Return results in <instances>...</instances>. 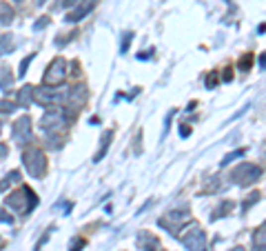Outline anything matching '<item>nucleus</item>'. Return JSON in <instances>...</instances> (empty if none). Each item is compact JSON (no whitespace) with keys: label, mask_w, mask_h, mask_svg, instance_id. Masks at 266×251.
I'll use <instances>...</instances> for the list:
<instances>
[{"label":"nucleus","mask_w":266,"mask_h":251,"mask_svg":"<svg viewBox=\"0 0 266 251\" xmlns=\"http://www.w3.org/2000/svg\"><path fill=\"white\" fill-rule=\"evenodd\" d=\"M71 118L73 116H71L69 109H49V111H45V116L40 118V129L45 131L49 138H54V136L63 134V129Z\"/></svg>","instance_id":"obj_1"},{"label":"nucleus","mask_w":266,"mask_h":251,"mask_svg":"<svg viewBox=\"0 0 266 251\" xmlns=\"http://www.w3.org/2000/svg\"><path fill=\"white\" fill-rule=\"evenodd\" d=\"M4 205H7V209L22 211V214H31V211L36 209V205H38V198H36V193H33L29 187H22L20 191L9 193V196L4 198Z\"/></svg>","instance_id":"obj_2"},{"label":"nucleus","mask_w":266,"mask_h":251,"mask_svg":"<svg viewBox=\"0 0 266 251\" xmlns=\"http://www.w3.org/2000/svg\"><path fill=\"white\" fill-rule=\"evenodd\" d=\"M69 98V89L65 87H40V89H33V100L42 107H51V105H63Z\"/></svg>","instance_id":"obj_3"},{"label":"nucleus","mask_w":266,"mask_h":251,"mask_svg":"<svg viewBox=\"0 0 266 251\" xmlns=\"http://www.w3.org/2000/svg\"><path fill=\"white\" fill-rule=\"evenodd\" d=\"M180 231H184L182 234V243L184 247L189 251H206V234L202 231V227L198 225V222H191V225L182 227Z\"/></svg>","instance_id":"obj_4"},{"label":"nucleus","mask_w":266,"mask_h":251,"mask_svg":"<svg viewBox=\"0 0 266 251\" xmlns=\"http://www.w3.org/2000/svg\"><path fill=\"white\" fill-rule=\"evenodd\" d=\"M22 163H25L27 173H29L31 178H42V176H45L47 160H45V154H42L40 149H36V147L27 149L25 154H22Z\"/></svg>","instance_id":"obj_5"},{"label":"nucleus","mask_w":266,"mask_h":251,"mask_svg":"<svg viewBox=\"0 0 266 251\" xmlns=\"http://www.w3.org/2000/svg\"><path fill=\"white\" fill-rule=\"evenodd\" d=\"M260 176H262V169H260L258 165H251V163H242L240 167H235L231 173L233 182L240 184V187H251L253 182H258Z\"/></svg>","instance_id":"obj_6"},{"label":"nucleus","mask_w":266,"mask_h":251,"mask_svg":"<svg viewBox=\"0 0 266 251\" xmlns=\"http://www.w3.org/2000/svg\"><path fill=\"white\" fill-rule=\"evenodd\" d=\"M66 76V60L65 58H54L49 65V69L45 72V78H42V83L47 84V87H58V84H63Z\"/></svg>","instance_id":"obj_7"},{"label":"nucleus","mask_w":266,"mask_h":251,"mask_svg":"<svg viewBox=\"0 0 266 251\" xmlns=\"http://www.w3.org/2000/svg\"><path fill=\"white\" fill-rule=\"evenodd\" d=\"M11 134H13V140H16V143H27V140H31V120H29V116L18 118V120L13 122Z\"/></svg>","instance_id":"obj_8"},{"label":"nucleus","mask_w":266,"mask_h":251,"mask_svg":"<svg viewBox=\"0 0 266 251\" xmlns=\"http://www.w3.org/2000/svg\"><path fill=\"white\" fill-rule=\"evenodd\" d=\"M93 7H96V0H80L73 11H66V22H80L87 13L93 11Z\"/></svg>","instance_id":"obj_9"},{"label":"nucleus","mask_w":266,"mask_h":251,"mask_svg":"<svg viewBox=\"0 0 266 251\" xmlns=\"http://www.w3.org/2000/svg\"><path fill=\"white\" fill-rule=\"evenodd\" d=\"M182 222H187V214H184V211H173V214H169V218H162V220H160V225L169 227L171 234H178V231L182 229V227H180Z\"/></svg>","instance_id":"obj_10"},{"label":"nucleus","mask_w":266,"mask_h":251,"mask_svg":"<svg viewBox=\"0 0 266 251\" xmlns=\"http://www.w3.org/2000/svg\"><path fill=\"white\" fill-rule=\"evenodd\" d=\"M87 100V87L84 84H75L69 89V98H66V105L69 107H80Z\"/></svg>","instance_id":"obj_11"},{"label":"nucleus","mask_w":266,"mask_h":251,"mask_svg":"<svg viewBox=\"0 0 266 251\" xmlns=\"http://www.w3.org/2000/svg\"><path fill=\"white\" fill-rule=\"evenodd\" d=\"M137 247H140L142 251H162L160 240L155 238V236H151V234H140L137 236Z\"/></svg>","instance_id":"obj_12"},{"label":"nucleus","mask_w":266,"mask_h":251,"mask_svg":"<svg viewBox=\"0 0 266 251\" xmlns=\"http://www.w3.org/2000/svg\"><path fill=\"white\" fill-rule=\"evenodd\" d=\"M33 102V87L29 84H25V87H20V91H18V98H16V105L27 109Z\"/></svg>","instance_id":"obj_13"},{"label":"nucleus","mask_w":266,"mask_h":251,"mask_svg":"<svg viewBox=\"0 0 266 251\" xmlns=\"http://www.w3.org/2000/svg\"><path fill=\"white\" fill-rule=\"evenodd\" d=\"M253 251H266V222L253 234Z\"/></svg>","instance_id":"obj_14"},{"label":"nucleus","mask_w":266,"mask_h":251,"mask_svg":"<svg viewBox=\"0 0 266 251\" xmlns=\"http://www.w3.org/2000/svg\"><path fill=\"white\" fill-rule=\"evenodd\" d=\"M111 138H113V131L109 129V131H104L102 134V140H100V151L96 154V163H100V160L104 158V156H107V151H109V145H111Z\"/></svg>","instance_id":"obj_15"},{"label":"nucleus","mask_w":266,"mask_h":251,"mask_svg":"<svg viewBox=\"0 0 266 251\" xmlns=\"http://www.w3.org/2000/svg\"><path fill=\"white\" fill-rule=\"evenodd\" d=\"M11 87H13V74H11V69L2 67V69H0V91L7 93Z\"/></svg>","instance_id":"obj_16"},{"label":"nucleus","mask_w":266,"mask_h":251,"mask_svg":"<svg viewBox=\"0 0 266 251\" xmlns=\"http://www.w3.org/2000/svg\"><path fill=\"white\" fill-rule=\"evenodd\" d=\"M13 49H16V40H13V36H11V34L0 36V56L11 54Z\"/></svg>","instance_id":"obj_17"},{"label":"nucleus","mask_w":266,"mask_h":251,"mask_svg":"<svg viewBox=\"0 0 266 251\" xmlns=\"http://www.w3.org/2000/svg\"><path fill=\"white\" fill-rule=\"evenodd\" d=\"M11 20H13V11L9 9L7 2H0V22H2V25H9Z\"/></svg>","instance_id":"obj_18"},{"label":"nucleus","mask_w":266,"mask_h":251,"mask_svg":"<svg viewBox=\"0 0 266 251\" xmlns=\"http://www.w3.org/2000/svg\"><path fill=\"white\" fill-rule=\"evenodd\" d=\"M16 109H18L16 102L7 100V98H4V100H0V113H13Z\"/></svg>","instance_id":"obj_19"},{"label":"nucleus","mask_w":266,"mask_h":251,"mask_svg":"<svg viewBox=\"0 0 266 251\" xmlns=\"http://www.w3.org/2000/svg\"><path fill=\"white\" fill-rule=\"evenodd\" d=\"M33 58H36V54H29V56H27V58L20 63V72H18V76H20V78H25V76H27V69H29V65L33 63Z\"/></svg>","instance_id":"obj_20"},{"label":"nucleus","mask_w":266,"mask_h":251,"mask_svg":"<svg viewBox=\"0 0 266 251\" xmlns=\"http://www.w3.org/2000/svg\"><path fill=\"white\" fill-rule=\"evenodd\" d=\"M244 156V149H235V151H231V154H226L224 158H222V165H229V163H233L235 158H242Z\"/></svg>","instance_id":"obj_21"},{"label":"nucleus","mask_w":266,"mask_h":251,"mask_svg":"<svg viewBox=\"0 0 266 251\" xmlns=\"http://www.w3.org/2000/svg\"><path fill=\"white\" fill-rule=\"evenodd\" d=\"M251 63H253V56H251V54H246L244 58H242V63H240V72H246V69L251 67Z\"/></svg>","instance_id":"obj_22"},{"label":"nucleus","mask_w":266,"mask_h":251,"mask_svg":"<svg viewBox=\"0 0 266 251\" xmlns=\"http://www.w3.org/2000/svg\"><path fill=\"white\" fill-rule=\"evenodd\" d=\"M84 247V240L82 238H73L71 240V245H69V251H80Z\"/></svg>","instance_id":"obj_23"},{"label":"nucleus","mask_w":266,"mask_h":251,"mask_svg":"<svg viewBox=\"0 0 266 251\" xmlns=\"http://www.w3.org/2000/svg\"><path fill=\"white\" fill-rule=\"evenodd\" d=\"M131 38H133V34H131V31H127L125 38H122V47H120V51H122V54H125V51L129 49V42H131Z\"/></svg>","instance_id":"obj_24"},{"label":"nucleus","mask_w":266,"mask_h":251,"mask_svg":"<svg viewBox=\"0 0 266 251\" xmlns=\"http://www.w3.org/2000/svg\"><path fill=\"white\" fill-rule=\"evenodd\" d=\"M0 222H4V225H13V218L9 216L4 209H0Z\"/></svg>","instance_id":"obj_25"},{"label":"nucleus","mask_w":266,"mask_h":251,"mask_svg":"<svg viewBox=\"0 0 266 251\" xmlns=\"http://www.w3.org/2000/svg\"><path fill=\"white\" fill-rule=\"evenodd\" d=\"M258 198H260V193H251V198H249V200L244 202V205H242V209L246 211V209H249L251 205H253V202H258Z\"/></svg>","instance_id":"obj_26"},{"label":"nucleus","mask_w":266,"mask_h":251,"mask_svg":"<svg viewBox=\"0 0 266 251\" xmlns=\"http://www.w3.org/2000/svg\"><path fill=\"white\" fill-rule=\"evenodd\" d=\"M47 25H49V18H47V16H42V18H40V20H38V22H36V25H33V29H36V31H40V29H42V27H47Z\"/></svg>","instance_id":"obj_27"},{"label":"nucleus","mask_w":266,"mask_h":251,"mask_svg":"<svg viewBox=\"0 0 266 251\" xmlns=\"http://www.w3.org/2000/svg\"><path fill=\"white\" fill-rule=\"evenodd\" d=\"M180 136H182V138H189V136H191V127L182 125V127H180Z\"/></svg>","instance_id":"obj_28"},{"label":"nucleus","mask_w":266,"mask_h":251,"mask_svg":"<svg viewBox=\"0 0 266 251\" xmlns=\"http://www.w3.org/2000/svg\"><path fill=\"white\" fill-rule=\"evenodd\" d=\"M9 184H11V178H2V180H0V191H4V189H7L9 187Z\"/></svg>","instance_id":"obj_29"},{"label":"nucleus","mask_w":266,"mask_h":251,"mask_svg":"<svg viewBox=\"0 0 266 251\" xmlns=\"http://www.w3.org/2000/svg\"><path fill=\"white\" fill-rule=\"evenodd\" d=\"M80 2V0H65V2H63V7L66 9V11H69V9L71 7H75V4H78Z\"/></svg>","instance_id":"obj_30"},{"label":"nucleus","mask_w":266,"mask_h":251,"mask_svg":"<svg viewBox=\"0 0 266 251\" xmlns=\"http://www.w3.org/2000/svg\"><path fill=\"white\" fill-rule=\"evenodd\" d=\"M71 74H73V76H78V74H80V65H78V60H73V63H71Z\"/></svg>","instance_id":"obj_31"},{"label":"nucleus","mask_w":266,"mask_h":251,"mask_svg":"<svg viewBox=\"0 0 266 251\" xmlns=\"http://www.w3.org/2000/svg\"><path fill=\"white\" fill-rule=\"evenodd\" d=\"M7 154H9L7 145H2V143H0V160H2V158H4V156H7Z\"/></svg>","instance_id":"obj_32"},{"label":"nucleus","mask_w":266,"mask_h":251,"mask_svg":"<svg viewBox=\"0 0 266 251\" xmlns=\"http://www.w3.org/2000/svg\"><path fill=\"white\" fill-rule=\"evenodd\" d=\"M260 67H262V69H266V54H262V56H260Z\"/></svg>","instance_id":"obj_33"},{"label":"nucleus","mask_w":266,"mask_h":251,"mask_svg":"<svg viewBox=\"0 0 266 251\" xmlns=\"http://www.w3.org/2000/svg\"><path fill=\"white\" fill-rule=\"evenodd\" d=\"M231 251H246V249H242V247H235V249H231Z\"/></svg>","instance_id":"obj_34"},{"label":"nucleus","mask_w":266,"mask_h":251,"mask_svg":"<svg viewBox=\"0 0 266 251\" xmlns=\"http://www.w3.org/2000/svg\"><path fill=\"white\" fill-rule=\"evenodd\" d=\"M0 134H2V125H0Z\"/></svg>","instance_id":"obj_35"}]
</instances>
